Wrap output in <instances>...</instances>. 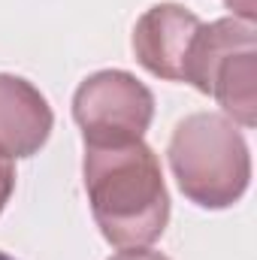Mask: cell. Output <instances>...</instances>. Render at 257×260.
<instances>
[{
    "instance_id": "2",
    "label": "cell",
    "mask_w": 257,
    "mask_h": 260,
    "mask_svg": "<svg viewBox=\"0 0 257 260\" xmlns=\"http://www.w3.org/2000/svg\"><path fill=\"white\" fill-rule=\"evenodd\" d=\"M170 167L182 194L203 209L233 206L251 179L242 133L218 112H197L179 121L170 139Z\"/></svg>"
},
{
    "instance_id": "8",
    "label": "cell",
    "mask_w": 257,
    "mask_h": 260,
    "mask_svg": "<svg viewBox=\"0 0 257 260\" xmlns=\"http://www.w3.org/2000/svg\"><path fill=\"white\" fill-rule=\"evenodd\" d=\"M224 3L233 9V15H236V18H242V21H254L257 0H224Z\"/></svg>"
},
{
    "instance_id": "10",
    "label": "cell",
    "mask_w": 257,
    "mask_h": 260,
    "mask_svg": "<svg viewBox=\"0 0 257 260\" xmlns=\"http://www.w3.org/2000/svg\"><path fill=\"white\" fill-rule=\"evenodd\" d=\"M0 260H15V257H9V254H3V251H0Z\"/></svg>"
},
{
    "instance_id": "3",
    "label": "cell",
    "mask_w": 257,
    "mask_h": 260,
    "mask_svg": "<svg viewBox=\"0 0 257 260\" xmlns=\"http://www.w3.org/2000/svg\"><path fill=\"white\" fill-rule=\"evenodd\" d=\"M182 82L212 94L230 121L254 127L257 121V40L254 21L218 18L194 37Z\"/></svg>"
},
{
    "instance_id": "5",
    "label": "cell",
    "mask_w": 257,
    "mask_h": 260,
    "mask_svg": "<svg viewBox=\"0 0 257 260\" xmlns=\"http://www.w3.org/2000/svg\"><path fill=\"white\" fill-rule=\"evenodd\" d=\"M200 27L203 21L179 3L151 6L133 27L136 61L157 79L182 82L185 58H188V49Z\"/></svg>"
},
{
    "instance_id": "7",
    "label": "cell",
    "mask_w": 257,
    "mask_h": 260,
    "mask_svg": "<svg viewBox=\"0 0 257 260\" xmlns=\"http://www.w3.org/2000/svg\"><path fill=\"white\" fill-rule=\"evenodd\" d=\"M12 188H15V170H12V160L0 154V212L6 209L9 197H12Z\"/></svg>"
},
{
    "instance_id": "6",
    "label": "cell",
    "mask_w": 257,
    "mask_h": 260,
    "mask_svg": "<svg viewBox=\"0 0 257 260\" xmlns=\"http://www.w3.org/2000/svg\"><path fill=\"white\" fill-rule=\"evenodd\" d=\"M55 124L46 97L21 76L0 73V154L30 157L37 154Z\"/></svg>"
},
{
    "instance_id": "4",
    "label": "cell",
    "mask_w": 257,
    "mask_h": 260,
    "mask_svg": "<svg viewBox=\"0 0 257 260\" xmlns=\"http://www.w3.org/2000/svg\"><path fill=\"white\" fill-rule=\"evenodd\" d=\"M73 115L85 133V145L130 142L142 139L151 124L154 97L124 70H100L76 88Z\"/></svg>"
},
{
    "instance_id": "9",
    "label": "cell",
    "mask_w": 257,
    "mask_h": 260,
    "mask_svg": "<svg viewBox=\"0 0 257 260\" xmlns=\"http://www.w3.org/2000/svg\"><path fill=\"white\" fill-rule=\"evenodd\" d=\"M109 260H170V257H164L157 251H148V248H121V254H115Z\"/></svg>"
},
{
    "instance_id": "1",
    "label": "cell",
    "mask_w": 257,
    "mask_h": 260,
    "mask_svg": "<svg viewBox=\"0 0 257 260\" xmlns=\"http://www.w3.org/2000/svg\"><path fill=\"white\" fill-rule=\"evenodd\" d=\"M85 191L109 245L145 248L167 230L170 194L157 154L142 142L85 145Z\"/></svg>"
}]
</instances>
